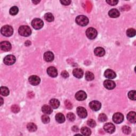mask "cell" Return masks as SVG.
Masks as SVG:
<instances>
[{
    "mask_svg": "<svg viewBox=\"0 0 136 136\" xmlns=\"http://www.w3.org/2000/svg\"><path fill=\"white\" fill-rule=\"evenodd\" d=\"M0 47L1 50L4 52L9 51L11 49V45L8 41L2 42L0 44Z\"/></svg>",
    "mask_w": 136,
    "mask_h": 136,
    "instance_id": "7c38bea8",
    "label": "cell"
},
{
    "mask_svg": "<svg viewBox=\"0 0 136 136\" xmlns=\"http://www.w3.org/2000/svg\"><path fill=\"white\" fill-rule=\"evenodd\" d=\"M0 92L2 96H7L9 95L10 91L7 87H1L0 88Z\"/></svg>",
    "mask_w": 136,
    "mask_h": 136,
    "instance_id": "4316f807",
    "label": "cell"
},
{
    "mask_svg": "<svg viewBox=\"0 0 136 136\" xmlns=\"http://www.w3.org/2000/svg\"><path fill=\"white\" fill-rule=\"evenodd\" d=\"M89 107L91 109L94 111H99L101 108V103L97 101H91L89 103Z\"/></svg>",
    "mask_w": 136,
    "mask_h": 136,
    "instance_id": "ba28073f",
    "label": "cell"
},
{
    "mask_svg": "<svg viewBox=\"0 0 136 136\" xmlns=\"http://www.w3.org/2000/svg\"><path fill=\"white\" fill-rule=\"evenodd\" d=\"M128 97L129 99L132 101L136 100V92L135 90H131L129 92Z\"/></svg>",
    "mask_w": 136,
    "mask_h": 136,
    "instance_id": "1f68e13d",
    "label": "cell"
},
{
    "mask_svg": "<svg viewBox=\"0 0 136 136\" xmlns=\"http://www.w3.org/2000/svg\"><path fill=\"white\" fill-rule=\"evenodd\" d=\"M47 73L52 78H55L57 75V70L54 67H50L47 69Z\"/></svg>",
    "mask_w": 136,
    "mask_h": 136,
    "instance_id": "9a60e30c",
    "label": "cell"
},
{
    "mask_svg": "<svg viewBox=\"0 0 136 136\" xmlns=\"http://www.w3.org/2000/svg\"><path fill=\"white\" fill-rule=\"evenodd\" d=\"M42 111L46 114H51L53 112L51 107L47 105H44L42 107Z\"/></svg>",
    "mask_w": 136,
    "mask_h": 136,
    "instance_id": "cb8c5ba5",
    "label": "cell"
},
{
    "mask_svg": "<svg viewBox=\"0 0 136 136\" xmlns=\"http://www.w3.org/2000/svg\"><path fill=\"white\" fill-rule=\"evenodd\" d=\"M67 117L68 119L70 121H73L75 119V116L74 114L71 112L68 113L67 115Z\"/></svg>",
    "mask_w": 136,
    "mask_h": 136,
    "instance_id": "d590c367",
    "label": "cell"
},
{
    "mask_svg": "<svg viewBox=\"0 0 136 136\" xmlns=\"http://www.w3.org/2000/svg\"><path fill=\"white\" fill-rule=\"evenodd\" d=\"M94 53H95V55L97 56L102 57L105 55V51L103 48L101 47H97L95 49Z\"/></svg>",
    "mask_w": 136,
    "mask_h": 136,
    "instance_id": "d6986e66",
    "label": "cell"
},
{
    "mask_svg": "<svg viewBox=\"0 0 136 136\" xmlns=\"http://www.w3.org/2000/svg\"><path fill=\"white\" fill-rule=\"evenodd\" d=\"M60 2L62 5H68L71 3V1H70V0H66V1H60Z\"/></svg>",
    "mask_w": 136,
    "mask_h": 136,
    "instance_id": "b9f144b4",
    "label": "cell"
},
{
    "mask_svg": "<svg viewBox=\"0 0 136 136\" xmlns=\"http://www.w3.org/2000/svg\"><path fill=\"white\" fill-rule=\"evenodd\" d=\"M1 32L4 36L10 37L12 36L13 33V29L11 26L9 25H5L1 28Z\"/></svg>",
    "mask_w": 136,
    "mask_h": 136,
    "instance_id": "6da1fadb",
    "label": "cell"
},
{
    "mask_svg": "<svg viewBox=\"0 0 136 136\" xmlns=\"http://www.w3.org/2000/svg\"><path fill=\"white\" fill-rule=\"evenodd\" d=\"M86 34L89 39L94 40L97 36V31L95 28L90 27L87 29Z\"/></svg>",
    "mask_w": 136,
    "mask_h": 136,
    "instance_id": "5b68a950",
    "label": "cell"
},
{
    "mask_svg": "<svg viewBox=\"0 0 136 136\" xmlns=\"http://www.w3.org/2000/svg\"><path fill=\"white\" fill-rule=\"evenodd\" d=\"M87 124L91 128H95L96 126V122L92 119H89L87 121Z\"/></svg>",
    "mask_w": 136,
    "mask_h": 136,
    "instance_id": "8d00e7d4",
    "label": "cell"
},
{
    "mask_svg": "<svg viewBox=\"0 0 136 136\" xmlns=\"http://www.w3.org/2000/svg\"><path fill=\"white\" fill-rule=\"evenodd\" d=\"M60 104V103L59 101L57 99H53L50 101V105L54 109L57 108L59 107Z\"/></svg>",
    "mask_w": 136,
    "mask_h": 136,
    "instance_id": "7402d4cb",
    "label": "cell"
},
{
    "mask_svg": "<svg viewBox=\"0 0 136 136\" xmlns=\"http://www.w3.org/2000/svg\"><path fill=\"white\" fill-rule=\"evenodd\" d=\"M75 97L76 100L79 101H84L87 98V94L84 91L80 90L78 91L75 95Z\"/></svg>",
    "mask_w": 136,
    "mask_h": 136,
    "instance_id": "4fadbf2b",
    "label": "cell"
},
{
    "mask_svg": "<svg viewBox=\"0 0 136 136\" xmlns=\"http://www.w3.org/2000/svg\"><path fill=\"white\" fill-rule=\"evenodd\" d=\"M75 22L78 25L80 26H86L89 23V20L88 18L85 15H78L75 19Z\"/></svg>",
    "mask_w": 136,
    "mask_h": 136,
    "instance_id": "3957f363",
    "label": "cell"
},
{
    "mask_svg": "<svg viewBox=\"0 0 136 136\" xmlns=\"http://www.w3.org/2000/svg\"><path fill=\"white\" fill-rule=\"evenodd\" d=\"M27 129L30 132H35L37 130V126L34 123H29L27 126Z\"/></svg>",
    "mask_w": 136,
    "mask_h": 136,
    "instance_id": "d4e9b609",
    "label": "cell"
},
{
    "mask_svg": "<svg viewBox=\"0 0 136 136\" xmlns=\"http://www.w3.org/2000/svg\"><path fill=\"white\" fill-rule=\"evenodd\" d=\"M85 79L88 81L93 80L94 79V75L92 72L87 71L85 74Z\"/></svg>",
    "mask_w": 136,
    "mask_h": 136,
    "instance_id": "83f0119b",
    "label": "cell"
},
{
    "mask_svg": "<svg viewBox=\"0 0 136 136\" xmlns=\"http://www.w3.org/2000/svg\"><path fill=\"white\" fill-rule=\"evenodd\" d=\"M72 131H73L74 132H78V130H79V129L77 126H73L72 128Z\"/></svg>",
    "mask_w": 136,
    "mask_h": 136,
    "instance_id": "7bdbcfd3",
    "label": "cell"
},
{
    "mask_svg": "<svg viewBox=\"0 0 136 136\" xmlns=\"http://www.w3.org/2000/svg\"><path fill=\"white\" fill-rule=\"evenodd\" d=\"M128 120L132 123H135L136 122V113L134 112H130L127 115Z\"/></svg>",
    "mask_w": 136,
    "mask_h": 136,
    "instance_id": "ffe728a7",
    "label": "cell"
},
{
    "mask_svg": "<svg viewBox=\"0 0 136 136\" xmlns=\"http://www.w3.org/2000/svg\"><path fill=\"white\" fill-rule=\"evenodd\" d=\"M127 35L129 37H133L135 35V30L133 28H129L127 30Z\"/></svg>",
    "mask_w": 136,
    "mask_h": 136,
    "instance_id": "f546056e",
    "label": "cell"
},
{
    "mask_svg": "<svg viewBox=\"0 0 136 136\" xmlns=\"http://www.w3.org/2000/svg\"><path fill=\"white\" fill-rule=\"evenodd\" d=\"M122 130L123 132L126 134H130V132H131V128H130L129 127L126 126H123L122 128Z\"/></svg>",
    "mask_w": 136,
    "mask_h": 136,
    "instance_id": "836d02e7",
    "label": "cell"
},
{
    "mask_svg": "<svg viewBox=\"0 0 136 136\" xmlns=\"http://www.w3.org/2000/svg\"><path fill=\"white\" fill-rule=\"evenodd\" d=\"M44 18L45 19L48 21V22H52V21H54V16L51 13H47L44 15Z\"/></svg>",
    "mask_w": 136,
    "mask_h": 136,
    "instance_id": "f1b7e54d",
    "label": "cell"
},
{
    "mask_svg": "<svg viewBox=\"0 0 136 136\" xmlns=\"http://www.w3.org/2000/svg\"><path fill=\"white\" fill-rule=\"evenodd\" d=\"M108 15H109L110 17L111 18H116L119 17L120 15V12L118 10L116 9H112L108 12Z\"/></svg>",
    "mask_w": 136,
    "mask_h": 136,
    "instance_id": "44dd1931",
    "label": "cell"
},
{
    "mask_svg": "<svg viewBox=\"0 0 136 136\" xmlns=\"http://www.w3.org/2000/svg\"><path fill=\"white\" fill-rule=\"evenodd\" d=\"M105 131L109 133H113L115 130V126L111 123H107L104 126Z\"/></svg>",
    "mask_w": 136,
    "mask_h": 136,
    "instance_id": "30bf717a",
    "label": "cell"
},
{
    "mask_svg": "<svg viewBox=\"0 0 136 136\" xmlns=\"http://www.w3.org/2000/svg\"><path fill=\"white\" fill-rule=\"evenodd\" d=\"M19 34L24 37H28L31 34V30L28 26H21L18 30Z\"/></svg>",
    "mask_w": 136,
    "mask_h": 136,
    "instance_id": "7a4b0ae2",
    "label": "cell"
},
{
    "mask_svg": "<svg viewBox=\"0 0 136 136\" xmlns=\"http://www.w3.org/2000/svg\"><path fill=\"white\" fill-rule=\"evenodd\" d=\"M31 45V42L29 41H27L26 42H25V45L26 46H29Z\"/></svg>",
    "mask_w": 136,
    "mask_h": 136,
    "instance_id": "ee69618b",
    "label": "cell"
},
{
    "mask_svg": "<svg viewBox=\"0 0 136 136\" xmlns=\"http://www.w3.org/2000/svg\"><path fill=\"white\" fill-rule=\"evenodd\" d=\"M19 12V9L17 7L14 6L12 7L10 10V14L12 15H15L16 14H17Z\"/></svg>",
    "mask_w": 136,
    "mask_h": 136,
    "instance_id": "4dcf8cb0",
    "label": "cell"
},
{
    "mask_svg": "<svg viewBox=\"0 0 136 136\" xmlns=\"http://www.w3.org/2000/svg\"><path fill=\"white\" fill-rule=\"evenodd\" d=\"M11 111L12 112L15 113H17L20 111V107L17 105H13L11 106Z\"/></svg>",
    "mask_w": 136,
    "mask_h": 136,
    "instance_id": "74e56055",
    "label": "cell"
},
{
    "mask_svg": "<svg viewBox=\"0 0 136 136\" xmlns=\"http://www.w3.org/2000/svg\"><path fill=\"white\" fill-rule=\"evenodd\" d=\"M77 113L78 115L81 119L86 118L87 116V112L83 107H78L77 108Z\"/></svg>",
    "mask_w": 136,
    "mask_h": 136,
    "instance_id": "9c48e42d",
    "label": "cell"
},
{
    "mask_svg": "<svg viewBox=\"0 0 136 136\" xmlns=\"http://www.w3.org/2000/svg\"><path fill=\"white\" fill-rule=\"evenodd\" d=\"M61 75H62V77L64 78H67L69 77V74L67 71H63L61 73Z\"/></svg>",
    "mask_w": 136,
    "mask_h": 136,
    "instance_id": "60d3db41",
    "label": "cell"
},
{
    "mask_svg": "<svg viewBox=\"0 0 136 136\" xmlns=\"http://www.w3.org/2000/svg\"><path fill=\"white\" fill-rule=\"evenodd\" d=\"M104 76L110 79H113L115 78L116 77V74L115 72L111 69H107L104 72Z\"/></svg>",
    "mask_w": 136,
    "mask_h": 136,
    "instance_id": "2e32d148",
    "label": "cell"
},
{
    "mask_svg": "<svg viewBox=\"0 0 136 136\" xmlns=\"http://www.w3.org/2000/svg\"><path fill=\"white\" fill-rule=\"evenodd\" d=\"M81 133L84 135L88 136L91 134V131L89 128L84 127L81 129Z\"/></svg>",
    "mask_w": 136,
    "mask_h": 136,
    "instance_id": "484cf974",
    "label": "cell"
},
{
    "mask_svg": "<svg viewBox=\"0 0 136 136\" xmlns=\"http://www.w3.org/2000/svg\"><path fill=\"white\" fill-rule=\"evenodd\" d=\"M124 116L121 113H116L113 116V121L116 124H120L123 121Z\"/></svg>",
    "mask_w": 136,
    "mask_h": 136,
    "instance_id": "52a82bcc",
    "label": "cell"
},
{
    "mask_svg": "<svg viewBox=\"0 0 136 136\" xmlns=\"http://www.w3.org/2000/svg\"><path fill=\"white\" fill-rule=\"evenodd\" d=\"M104 86L105 87L108 89V90H112L115 87L116 85L115 83L113 81H112L111 80H106L104 82Z\"/></svg>",
    "mask_w": 136,
    "mask_h": 136,
    "instance_id": "5bb4252c",
    "label": "cell"
},
{
    "mask_svg": "<svg viewBox=\"0 0 136 136\" xmlns=\"http://www.w3.org/2000/svg\"><path fill=\"white\" fill-rule=\"evenodd\" d=\"M29 83L33 85V86H37L41 82V79L37 75H31L28 79Z\"/></svg>",
    "mask_w": 136,
    "mask_h": 136,
    "instance_id": "8fae6325",
    "label": "cell"
},
{
    "mask_svg": "<svg viewBox=\"0 0 136 136\" xmlns=\"http://www.w3.org/2000/svg\"><path fill=\"white\" fill-rule=\"evenodd\" d=\"M54 59V55L52 52L50 51L46 52L44 54V59L46 62H50L53 61Z\"/></svg>",
    "mask_w": 136,
    "mask_h": 136,
    "instance_id": "e0dca14e",
    "label": "cell"
},
{
    "mask_svg": "<svg viewBox=\"0 0 136 136\" xmlns=\"http://www.w3.org/2000/svg\"><path fill=\"white\" fill-rule=\"evenodd\" d=\"M99 120L100 122H105L107 120V117L104 113H101L99 116Z\"/></svg>",
    "mask_w": 136,
    "mask_h": 136,
    "instance_id": "d6a6232c",
    "label": "cell"
},
{
    "mask_svg": "<svg viewBox=\"0 0 136 136\" xmlns=\"http://www.w3.org/2000/svg\"><path fill=\"white\" fill-rule=\"evenodd\" d=\"M73 74L75 78L80 79L83 77L84 71L82 69L79 68H76L73 70Z\"/></svg>",
    "mask_w": 136,
    "mask_h": 136,
    "instance_id": "ac0fdd59",
    "label": "cell"
},
{
    "mask_svg": "<svg viewBox=\"0 0 136 136\" xmlns=\"http://www.w3.org/2000/svg\"><path fill=\"white\" fill-rule=\"evenodd\" d=\"M32 2L33 3H34L35 4H37L38 3L40 2V1H32Z\"/></svg>",
    "mask_w": 136,
    "mask_h": 136,
    "instance_id": "f6af8a7d",
    "label": "cell"
},
{
    "mask_svg": "<svg viewBox=\"0 0 136 136\" xmlns=\"http://www.w3.org/2000/svg\"><path fill=\"white\" fill-rule=\"evenodd\" d=\"M55 120L59 123H62L65 121V120H66L64 115L62 113H59L56 114V115H55Z\"/></svg>",
    "mask_w": 136,
    "mask_h": 136,
    "instance_id": "603a6c76",
    "label": "cell"
},
{
    "mask_svg": "<svg viewBox=\"0 0 136 136\" xmlns=\"http://www.w3.org/2000/svg\"><path fill=\"white\" fill-rule=\"evenodd\" d=\"M65 106H66V108L69 110L72 109L73 107L71 102L69 100H66V101H65Z\"/></svg>",
    "mask_w": 136,
    "mask_h": 136,
    "instance_id": "f35d334b",
    "label": "cell"
},
{
    "mask_svg": "<svg viewBox=\"0 0 136 136\" xmlns=\"http://www.w3.org/2000/svg\"><path fill=\"white\" fill-rule=\"evenodd\" d=\"M1 98V105H2L3 104V100L2 99V97H0Z\"/></svg>",
    "mask_w": 136,
    "mask_h": 136,
    "instance_id": "bcb514c9",
    "label": "cell"
},
{
    "mask_svg": "<svg viewBox=\"0 0 136 136\" xmlns=\"http://www.w3.org/2000/svg\"><path fill=\"white\" fill-rule=\"evenodd\" d=\"M106 2L108 4H110L111 5H115L119 2V1H116V0H106Z\"/></svg>",
    "mask_w": 136,
    "mask_h": 136,
    "instance_id": "ab89813d",
    "label": "cell"
},
{
    "mask_svg": "<svg viewBox=\"0 0 136 136\" xmlns=\"http://www.w3.org/2000/svg\"><path fill=\"white\" fill-rule=\"evenodd\" d=\"M42 121L44 123L47 124L50 122V118L47 115H43L42 116Z\"/></svg>",
    "mask_w": 136,
    "mask_h": 136,
    "instance_id": "e575fe53",
    "label": "cell"
},
{
    "mask_svg": "<svg viewBox=\"0 0 136 136\" xmlns=\"http://www.w3.org/2000/svg\"><path fill=\"white\" fill-rule=\"evenodd\" d=\"M31 25L35 29L39 30L43 28V26H44V23L41 19L36 18L32 21Z\"/></svg>",
    "mask_w": 136,
    "mask_h": 136,
    "instance_id": "277c9868",
    "label": "cell"
},
{
    "mask_svg": "<svg viewBox=\"0 0 136 136\" xmlns=\"http://www.w3.org/2000/svg\"><path fill=\"white\" fill-rule=\"evenodd\" d=\"M16 61V58L13 55H8L4 59V63L7 66H11Z\"/></svg>",
    "mask_w": 136,
    "mask_h": 136,
    "instance_id": "8992f818",
    "label": "cell"
}]
</instances>
